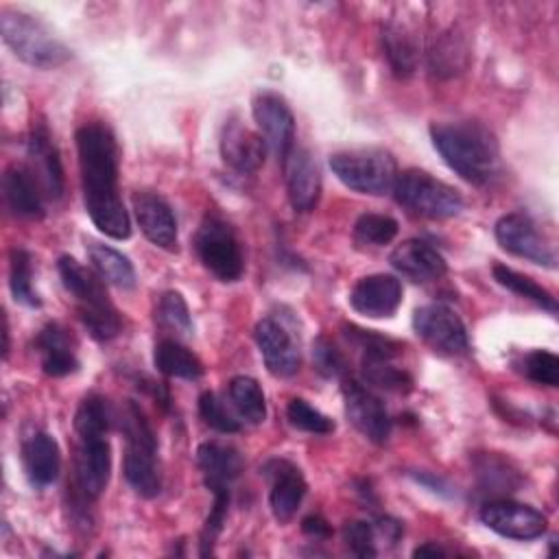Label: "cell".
Instances as JSON below:
<instances>
[{"label": "cell", "mask_w": 559, "mask_h": 559, "mask_svg": "<svg viewBox=\"0 0 559 559\" xmlns=\"http://www.w3.org/2000/svg\"><path fill=\"white\" fill-rule=\"evenodd\" d=\"M262 472L271 480L269 504L275 520L280 524L290 522L308 489L301 469L286 459H271L264 463Z\"/></svg>", "instance_id": "9a60e30c"}, {"label": "cell", "mask_w": 559, "mask_h": 559, "mask_svg": "<svg viewBox=\"0 0 559 559\" xmlns=\"http://www.w3.org/2000/svg\"><path fill=\"white\" fill-rule=\"evenodd\" d=\"M480 520L493 533L509 539H537L546 533L548 520L542 511L531 504L513 502V500H489L480 509Z\"/></svg>", "instance_id": "7c38bea8"}, {"label": "cell", "mask_w": 559, "mask_h": 559, "mask_svg": "<svg viewBox=\"0 0 559 559\" xmlns=\"http://www.w3.org/2000/svg\"><path fill=\"white\" fill-rule=\"evenodd\" d=\"M221 155L223 162L236 173L251 175L264 164L266 142L240 120L229 118L221 133Z\"/></svg>", "instance_id": "ffe728a7"}, {"label": "cell", "mask_w": 559, "mask_h": 559, "mask_svg": "<svg viewBox=\"0 0 559 559\" xmlns=\"http://www.w3.org/2000/svg\"><path fill=\"white\" fill-rule=\"evenodd\" d=\"M345 330V336L358 345L362 349V356H386V358H395L400 352H402V343L391 338V336H384V334H378L376 330H362L358 325H343Z\"/></svg>", "instance_id": "60d3db41"}, {"label": "cell", "mask_w": 559, "mask_h": 559, "mask_svg": "<svg viewBox=\"0 0 559 559\" xmlns=\"http://www.w3.org/2000/svg\"><path fill=\"white\" fill-rule=\"evenodd\" d=\"M389 262L400 275L408 277L411 282H419V284L441 280L448 273V264H445L443 255L435 247H430L428 242H424L419 238H411V240H404L402 245H397L391 251Z\"/></svg>", "instance_id": "7402d4cb"}, {"label": "cell", "mask_w": 559, "mask_h": 559, "mask_svg": "<svg viewBox=\"0 0 559 559\" xmlns=\"http://www.w3.org/2000/svg\"><path fill=\"white\" fill-rule=\"evenodd\" d=\"M373 528H376V539L382 537V539L389 542V546H395L397 539L402 537V524L397 520H393V518H386V515L378 518L373 522Z\"/></svg>", "instance_id": "bcb514c9"}, {"label": "cell", "mask_w": 559, "mask_h": 559, "mask_svg": "<svg viewBox=\"0 0 559 559\" xmlns=\"http://www.w3.org/2000/svg\"><path fill=\"white\" fill-rule=\"evenodd\" d=\"M286 417L293 428L310 435H330L334 430V421L301 397H293L288 402Z\"/></svg>", "instance_id": "ab89813d"}, {"label": "cell", "mask_w": 559, "mask_h": 559, "mask_svg": "<svg viewBox=\"0 0 559 559\" xmlns=\"http://www.w3.org/2000/svg\"><path fill=\"white\" fill-rule=\"evenodd\" d=\"M382 48L395 76L406 79L415 72L419 61V41L411 26L402 22H386L382 28Z\"/></svg>", "instance_id": "4316f807"}, {"label": "cell", "mask_w": 559, "mask_h": 559, "mask_svg": "<svg viewBox=\"0 0 559 559\" xmlns=\"http://www.w3.org/2000/svg\"><path fill=\"white\" fill-rule=\"evenodd\" d=\"M194 251L201 264L221 282H236L245 271L240 242L229 223L205 216L194 234Z\"/></svg>", "instance_id": "ba28073f"}, {"label": "cell", "mask_w": 559, "mask_h": 559, "mask_svg": "<svg viewBox=\"0 0 559 559\" xmlns=\"http://www.w3.org/2000/svg\"><path fill=\"white\" fill-rule=\"evenodd\" d=\"M430 138L443 162L467 183H489L500 166V148L493 131L478 120L439 122Z\"/></svg>", "instance_id": "7a4b0ae2"}, {"label": "cell", "mask_w": 559, "mask_h": 559, "mask_svg": "<svg viewBox=\"0 0 559 559\" xmlns=\"http://www.w3.org/2000/svg\"><path fill=\"white\" fill-rule=\"evenodd\" d=\"M114 413L105 397L92 393L81 400L74 413V430L76 437H92V435H107L111 426Z\"/></svg>", "instance_id": "d590c367"}, {"label": "cell", "mask_w": 559, "mask_h": 559, "mask_svg": "<svg viewBox=\"0 0 559 559\" xmlns=\"http://www.w3.org/2000/svg\"><path fill=\"white\" fill-rule=\"evenodd\" d=\"M391 360L393 358H386V356H362L360 358L362 380L389 393H408L413 389L411 373L395 367Z\"/></svg>", "instance_id": "4dcf8cb0"}, {"label": "cell", "mask_w": 559, "mask_h": 559, "mask_svg": "<svg viewBox=\"0 0 559 559\" xmlns=\"http://www.w3.org/2000/svg\"><path fill=\"white\" fill-rule=\"evenodd\" d=\"M157 323L177 336H190L192 334V317L188 310L186 299L177 290H168L159 297L157 304Z\"/></svg>", "instance_id": "8d00e7d4"}, {"label": "cell", "mask_w": 559, "mask_h": 559, "mask_svg": "<svg viewBox=\"0 0 559 559\" xmlns=\"http://www.w3.org/2000/svg\"><path fill=\"white\" fill-rule=\"evenodd\" d=\"M87 255H90L94 271L107 284H114L122 290H131L135 286V269L129 262V258L122 255L118 249L92 240L87 245Z\"/></svg>", "instance_id": "f1b7e54d"}, {"label": "cell", "mask_w": 559, "mask_h": 559, "mask_svg": "<svg viewBox=\"0 0 559 559\" xmlns=\"http://www.w3.org/2000/svg\"><path fill=\"white\" fill-rule=\"evenodd\" d=\"M212 493H214V504L205 518V524L201 528V539H199L201 557H207L214 552V546L223 531V524L227 518V507H229V487H214Z\"/></svg>", "instance_id": "f35d334b"}, {"label": "cell", "mask_w": 559, "mask_h": 559, "mask_svg": "<svg viewBox=\"0 0 559 559\" xmlns=\"http://www.w3.org/2000/svg\"><path fill=\"white\" fill-rule=\"evenodd\" d=\"M28 170L39 183V190L48 199H61L63 194V168L59 159V151L46 129V124L37 122L28 135L26 144Z\"/></svg>", "instance_id": "ac0fdd59"}, {"label": "cell", "mask_w": 559, "mask_h": 559, "mask_svg": "<svg viewBox=\"0 0 559 559\" xmlns=\"http://www.w3.org/2000/svg\"><path fill=\"white\" fill-rule=\"evenodd\" d=\"M199 413L203 417V421L218 430V432H238L240 430V421L227 411V406L218 400L216 393L212 391H205L201 397H199Z\"/></svg>", "instance_id": "ee69618b"}, {"label": "cell", "mask_w": 559, "mask_h": 559, "mask_svg": "<svg viewBox=\"0 0 559 559\" xmlns=\"http://www.w3.org/2000/svg\"><path fill=\"white\" fill-rule=\"evenodd\" d=\"M111 472V448L107 435L79 437L74 454V493L85 500H96L107 483Z\"/></svg>", "instance_id": "4fadbf2b"}, {"label": "cell", "mask_w": 559, "mask_h": 559, "mask_svg": "<svg viewBox=\"0 0 559 559\" xmlns=\"http://www.w3.org/2000/svg\"><path fill=\"white\" fill-rule=\"evenodd\" d=\"M413 330L426 345L445 356L465 354L469 347L461 317L443 304L419 306L413 312Z\"/></svg>", "instance_id": "9c48e42d"}, {"label": "cell", "mask_w": 559, "mask_h": 559, "mask_svg": "<svg viewBox=\"0 0 559 559\" xmlns=\"http://www.w3.org/2000/svg\"><path fill=\"white\" fill-rule=\"evenodd\" d=\"M493 234H496L498 245L504 251H509L518 258H524L533 264L546 266V269L557 266V253H555L552 245L539 234V229L531 216H526L522 212L504 214L498 218Z\"/></svg>", "instance_id": "30bf717a"}, {"label": "cell", "mask_w": 559, "mask_h": 559, "mask_svg": "<svg viewBox=\"0 0 559 559\" xmlns=\"http://www.w3.org/2000/svg\"><path fill=\"white\" fill-rule=\"evenodd\" d=\"M131 203H133L135 221H138L142 234L146 236V240H151L159 249H168V251L175 249L177 247V221H175V214H173L170 205L166 203V199L159 197L157 192L142 190L131 197Z\"/></svg>", "instance_id": "d6986e66"}, {"label": "cell", "mask_w": 559, "mask_h": 559, "mask_svg": "<svg viewBox=\"0 0 559 559\" xmlns=\"http://www.w3.org/2000/svg\"><path fill=\"white\" fill-rule=\"evenodd\" d=\"M474 474L480 491L502 496L515 491L522 483L520 469L504 456L496 452H478L474 454Z\"/></svg>", "instance_id": "83f0119b"}, {"label": "cell", "mask_w": 559, "mask_h": 559, "mask_svg": "<svg viewBox=\"0 0 559 559\" xmlns=\"http://www.w3.org/2000/svg\"><path fill=\"white\" fill-rule=\"evenodd\" d=\"M153 362L157 371L170 378H183V380H197L203 376V362L192 354L186 345H181L177 338H162L155 345Z\"/></svg>", "instance_id": "f546056e"}, {"label": "cell", "mask_w": 559, "mask_h": 559, "mask_svg": "<svg viewBox=\"0 0 559 559\" xmlns=\"http://www.w3.org/2000/svg\"><path fill=\"white\" fill-rule=\"evenodd\" d=\"M402 304V284L395 275L373 273L360 277L349 290V306L371 319L393 317Z\"/></svg>", "instance_id": "e0dca14e"}, {"label": "cell", "mask_w": 559, "mask_h": 559, "mask_svg": "<svg viewBox=\"0 0 559 559\" xmlns=\"http://www.w3.org/2000/svg\"><path fill=\"white\" fill-rule=\"evenodd\" d=\"M493 280H496L500 286H504L507 290H511V293H515V295H520V297L533 301L535 306H539V308H544V310H548V312H552V314L557 312V299L552 297V293L546 290V288H544L542 284H537L535 280H531L528 275L518 273V271H513V269H509V266H504V264H496V266H493Z\"/></svg>", "instance_id": "d6a6232c"}, {"label": "cell", "mask_w": 559, "mask_h": 559, "mask_svg": "<svg viewBox=\"0 0 559 559\" xmlns=\"http://www.w3.org/2000/svg\"><path fill=\"white\" fill-rule=\"evenodd\" d=\"M343 400L345 415L352 421V426L371 443H386V439L391 437L393 421L384 402L354 378H345Z\"/></svg>", "instance_id": "8fae6325"}, {"label": "cell", "mask_w": 559, "mask_h": 559, "mask_svg": "<svg viewBox=\"0 0 559 559\" xmlns=\"http://www.w3.org/2000/svg\"><path fill=\"white\" fill-rule=\"evenodd\" d=\"M393 194L402 207L424 218H450L463 210V197L456 188L417 168L397 173Z\"/></svg>", "instance_id": "52a82bcc"}, {"label": "cell", "mask_w": 559, "mask_h": 559, "mask_svg": "<svg viewBox=\"0 0 559 559\" xmlns=\"http://www.w3.org/2000/svg\"><path fill=\"white\" fill-rule=\"evenodd\" d=\"M330 168L336 179L354 192L380 197L393 190L397 179L395 157L384 148H352L330 157Z\"/></svg>", "instance_id": "8992f818"}, {"label": "cell", "mask_w": 559, "mask_h": 559, "mask_svg": "<svg viewBox=\"0 0 559 559\" xmlns=\"http://www.w3.org/2000/svg\"><path fill=\"white\" fill-rule=\"evenodd\" d=\"M22 461L31 485L39 489L52 485L61 472L59 445L44 430H35L22 441Z\"/></svg>", "instance_id": "603a6c76"}, {"label": "cell", "mask_w": 559, "mask_h": 559, "mask_svg": "<svg viewBox=\"0 0 559 559\" xmlns=\"http://www.w3.org/2000/svg\"><path fill=\"white\" fill-rule=\"evenodd\" d=\"M229 400L236 413L249 424H262L266 419V402L258 380L249 376H236L229 380Z\"/></svg>", "instance_id": "1f68e13d"}, {"label": "cell", "mask_w": 559, "mask_h": 559, "mask_svg": "<svg viewBox=\"0 0 559 559\" xmlns=\"http://www.w3.org/2000/svg\"><path fill=\"white\" fill-rule=\"evenodd\" d=\"M251 111L266 146L284 162L295 148V116L288 103L275 92H260L251 103Z\"/></svg>", "instance_id": "5bb4252c"}, {"label": "cell", "mask_w": 559, "mask_h": 559, "mask_svg": "<svg viewBox=\"0 0 559 559\" xmlns=\"http://www.w3.org/2000/svg\"><path fill=\"white\" fill-rule=\"evenodd\" d=\"M37 352L41 356L44 373L52 378H61L74 373L79 369V358L72 349L68 332L59 323H48L37 334Z\"/></svg>", "instance_id": "484cf974"}, {"label": "cell", "mask_w": 559, "mask_h": 559, "mask_svg": "<svg viewBox=\"0 0 559 559\" xmlns=\"http://www.w3.org/2000/svg\"><path fill=\"white\" fill-rule=\"evenodd\" d=\"M197 463L210 489L229 487L231 480H236L245 467L242 454L234 445L221 441L201 443L197 448Z\"/></svg>", "instance_id": "d4e9b609"}, {"label": "cell", "mask_w": 559, "mask_h": 559, "mask_svg": "<svg viewBox=\"0 0 559 559\" xmlns=\"http://www.w3.org/2000/svg\"><path fill=\"white\" fill-rule=\"evenodd\" d=\"M83 201L92 223L114 240L131 236V221L118 192V146L103 122H85L76 131Z\"/></svg>", "instance_id": "6da1fadb"}, {"label": "cell", "mask_w": 559, "mask_h": 559, "mask_svg": "<svg viewBox=\"0 0 559 559\" xmlns=\"http://www.w3.org/2000/svg\"><path fill=\"white\" fill-rule=\"evenodd\" d=\"M397 221L386 216V214H373L367 212L358 216L354 225V240L358 245H369V247H382L389 245L397 236Z\"/></svg>", "instance_id": "74e56055"}, {"label": "cell", "mask_w": 559, "mask_h": 559, "mask_svg": "<svg viewBox=\"0 0 559 559\" xmlns=\"http://www.w3.org/2000/svg\"><path fill=\"white\" fill-rule=\"evenodd\" d=\"M0 31L13 55L33 68L50 70L63 66L72 57V52L46 28V24L24 11L4 9L0 13Z\"/></svg>", "instance_id": "5b68a950"}, {"label": "cell", "mask_w": 559, "mask_h": 559, "mask_svg": "<svg viewBox=\"0 0 559 559\" xmlns=\"http://www.w3.org/2000/svg\"><path fill=\"white\" fill-rule=\"evenodd\" d=\"M467 63V48L459 35L443 33L428 52V66L437 76H454Z\"/></svg>", "instance_id": "836d02e7"}, {"label": "cell", "mask_w": 559, "mask_h": 559, "mask_svg": "<svg viewBox=\"0 0 559 559\" xmlns=\"http://www.w3.org/2000/svg\"><path fill=\"white\" fill-rule=\"evenodd\" d=\"M120 430L124 435V478L131 489L142 498H153L162 489L159 463H157V439L142 413V408L127 400L118 415Z\"/></svg>", "instance_id": "277c9868"}, {"label": "cell", "mask_w": 559, "mask_h": 559, "mask_svg": "<svg viewBox=\"0 0 559 559\" xmlns=\"http://www.w3.org/2000/svg\"><path fill=\"white\" fill-rule=\"evenodd\" d=\"M255 343L264 358L266 369L275 378H290L301 365L299 347L286 325L273 317H264L255 323Z\"/></svg>", "instance_id": "2e32d148"}, {"label": "cell", "mask_w": 559, "mask_h": 559, "mask_svg": "<svg viewBox=\"0 0 559 559\" xmlns=\"http://www.w3.org/2000/svg\"><path fill=\"white\" fill-rule=\"evenodd\" d=\"M63 288L74 297L79 319L96 341H111L122 330V319L111 304L98 273L85 269L72 255H61L57 262Z\"/></svg>", "instance_id": "3957f363"}, {"label": "cell", "mask_w": 559, "mask_h": 559, "mask_svg": "<svg viewBox=\"0 0 559 559\" xmlns=\"http://www.w3.org/2000/svg\"><path fill=\"white\" fill-rule=\"evenodd\" d=\"M343 542L358 557H376L378 555L373 522H362V520L347 522L343 526Z\"/></svg>", "instance_id": "f6af8a7d"}, {"label": "cell", "mask_w": 559, "mask_h": 559, "mask_svg": "<svg viewBox=\"0 0 559 559\" xmlns=\"http://www.w3.org/2000/svg\"><path fill=\"white\" fill-rule=\"evenodd\" d=\"M522 373L539 386H557L559 358L548 349H533L522 358Z\"/></svg>", "instance_id": "b9f144b4"}, {"label": "cell", "mask_w": 559, "mask_h": 559, "mask_svg": "<svg viewBox=\"0 0 559 559\" xmlns=\"http://www.w3.org/2000/svg\"><path fill=\"white\" fill-rule=\"evenodd\" d=\"M284 164L288 201L295 212H310L321 197V170L306 148H293Z\"/></svg>", "instance_id": "44dd1931"}, {"label": "cell", "mask_w": 559, "mask_h": 559, "mask_svg": "<svg viewBox=\"0 0 559 559\" xmlns=\"http://www.w3.org/2000/svg\"><path fill=\"white\" fill-rule=\"evenodd\" d=\"M312 362L323 378H343L349 369L343 352L323 334L312 341Z\"/></svg>", "instance_id": "7bdbcfd3"}, {"label": "cell", "mask_w": 559, "mask_h": 559, "mask_svg": "<svg viewBox=\"0 0 559 559\" xmlns=\"http://www.w3.org/2000/svg\"><path fill=\"white\" fill-rule=\"evenodd\" d=\"M9 286L17 304L28 308H37L41 304L33 288V258L26 249L13 247L9 253Z\"/></svg>", "instance_id": "e575fe53"}, {"label": "cell", "mask_w": 559, "mask_h": 559, "mask_svg": "<svg viewBox=\"0 0 559 559\" xmlns=\"http://www.w3.org/2000/svg\"><path fill=\"white\" fill-rule=\"evenodd\" d=\"M301 528H304L306 535H310V537H314V539H325V537H330V533H332L330 524H328L321 515H308V518H304Z\"/></svg>", "instance_id": "7dc6e473"}, {"label": "cell", "mask_w": 559, "mask_h": 559, "mask_svg": "<svg viewBox=\"0 0 559 559\" xmlns=\"http://www.w3.org/2000/svg\"><path fill=\"white\" fill-rule=\"evenodd\" d=\"M448 550L441 548L437 542H426L413 550V557H445Z\"/></svg>", "instance_id": "c3c4849f"}, {"label": "cell", "mask_w": 559, "mask_h": 559, "mask_svg": "<svg viewBox=\"0 0 559 559\" xmlns=\"http://www.w3.org/2000/svg\"><path fill=\"white\" fill-rule=\"evenodd\" d=\"M2 192L9 210L22 218L44 216V194L31 170L22 164H11L2 175Z\"/></svg>", "instance_id": "cb8c5ba5"}]
</instances>
